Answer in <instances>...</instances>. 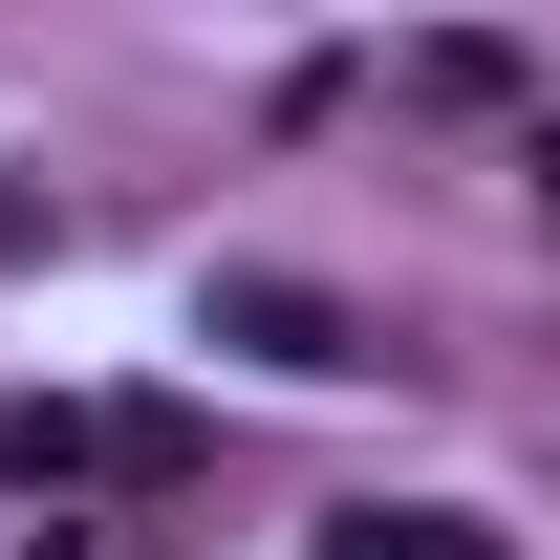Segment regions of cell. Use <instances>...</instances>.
<instances>
[{
	"instance_id": "6da1fadb",
	"label": "cell",
	"mask_w": 560,
	"mask_h": 560,
	"mask_svg": "<svg viewBox=\"0 0 560 560\" xmlns=\"http://www.w3.org/2000/svg\"><path fill=\"white\" fill-rule=\"evenodd\" d=\"M215 346H259V366H366L324 280H215Z\"/></svg>"
},
{
	"instance_id": "7a4b0ae2",
	"label": "cell",
	"mask_w": 560,
	"mask_h": 560,
	"mask_svg": "<svg viewBox=\"0 0 560 560\" xmlns=\"http://www.w3.org/2000/svg\"><path fill=\"white\" fill-rule=\"evenodd\" d=\"M324 560H475V539H453L431 495H366V517H324Z\"/></svg>"
},
{
	"instance_id": "3957f363",
	"label": "cell",
	"mask_w": 560,
	"mask_h": 560,
	"mask_svg": "<svg viewBox=\"0 0 560 560\" xmlns=\"http://www.w3.org/2000/svg\"><path fill=\"white\" fill-rule=\"evenodd\" d=\"M539 195H560V151H539Z\"/></svg>"
}]
</instances>
